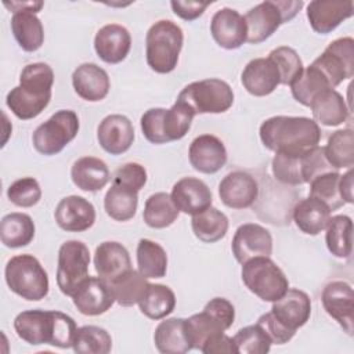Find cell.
<instances>
[{
  "label": "cell",
  "instance_id": "1",
  "mask_svg": "<svg viewBox=\"0 0 354 354\" xmlns=\"http://www.w3.org/2000/svg\"><path fill=\"white\" fill-rule=\"evenodd\" d=\"M260 140L272 152L300 155L317 147L321 140L319 124L307 116H272L260 126Z\"/></svg>",
  "mask_w": 354,
  "mask_h": 354
},
{
  "label": "cell",
  "instance_id": "2",
  "mask_svg": "<svg viewBox=\"0 0 354 354\" xmlns=\"http://www.w3.org/2000/svg\"><path fill=\"white\" fill-rule=\"evenodd\" d=\"M14 329L24 342L39 346L51 344L59 348H69L77 330L75 319L61 311L26 310L14 319Z\"/></svg>",
  "mask_w": 354,
  "mask_h": 354
},
{
  "label": "cell",
  "instance_id": "3",
  "mask_svg": "<svg viewBox=\"0 0 354 354\" xmlns=\"http://www.w3.org/2000/svg\"><path fill=\"white\" fill-rule=\"evenodd\" d=\"M54 84V71L44 62L28 64L21 75L19 84L6 97L10 111L21 120L39 116L50 104Z\"/></svg>",
  "mask_w": 354,
  "mask_h": 354
},
{
  "label": "cell",
  "instance_id": "4",
  "mask_svg": "<svg viewBox=\"0 0 354 354\" xmlns=\"http://www.w3.org/2000/svg\"><path fill=\"white\" fill-rule=\"evenodd\" d=\"M184 43L183 29L170 19L151 25L145 36V57L148 66L156 73H170L176 69Z\"/></svg>",
  "mask_w": 354,
  "mask_h": 354
},
{
  "label": "cell",
  "instance_id": "5",
  "mask_svg": "<svg viewBox=\"0 0 354 354\" xmlns=\"http://www.w3.org/2000/svg\"><path fill=\"white\" fill-rule=\"evenodd\" d=\"M10 290L29 301H39L48 295V275L33 254H17L4 268Z\"/></svg>",
  "mask_w": 354,
  "mask_h": 354
},
{
  "label": "cell",
  "instance_id": "6",
  "mask_svg": "<svg viewBox=\"0 0 354 354\" xmlns=\"http://www.w3.org/2000/svg\"><path fill=\"white\" fill-rule=\"evenodd\" d=\"M304 3L300 1H274L267 0L259 3L250 8L245 15V24L248 29L246 41L250 44H259L267 40L277 29L293 19L297 12L301 10Z\"/></svg>",
  "mask_w": 354,
  "mask_h": 354
},
{
  "label": "cell",
  "instance_id": "7",
  "mask_svg": "<svg viewBox=\"0 0 354 354\" xmlns=\"http://www.w3.org/2000/svg\"><path fill=\"white\" fill-rule=\"evenodd\" d=\"M245 286L263 301H275L289 289L285 272L270 257H254L242 264Z\"/></svg>",
  "mask_w": 354,
  "mask_h": 354
},
{
  "label": "cell",
  "instance_id": "8",
  "mask_svg": "<svg viewBox=\"0 0 354 354\" xmlns=\"http://www.w3.org/2000/svg\"><path fill=\"white\" fill-rule=\"evenodd\" d=\"M177 101L187 104L195 115L223 113L232 106L234 91L227 82L210 77L187 84L180 91Z\"/></svg>",
  "mask_w": 354,
  "mask_h": 354
},
{
  "label": "cell",
  "instance_id": "9",
  "mask_svg": "<svg viewBox=\"0 0 354 354\" xmlns=\"http://www.w3.org/2000/svg\"><path fill=\"white\" fill-rule=\"evenodd\" d=\"M79 127L76 112L59 109L36 127L32 136L33 147L41 155H57L77 136Z\"/></svg>",
  "mask_w": 354,
  "mask_h": 354
},
{
  "label": "cell",
  "instance_id": "10",
  "mask_svg": "<svg viewBox=\"0 0 354 354\" xmlns=\"http://www.w3.org/2000/svg\"><path fill=\"white\" fill-rule=\"evenodd\" d=\"M90 252L86 243L77 239L65 241L58 250L57 285L65 296L76 292L79 285L88 277Z\"/></svg>",
  "mask_w": 354,
  "mask_h": 354
},
{
  "label": "cell",
  "instance_id": "11",
  "mask_svg": "<svg viewBox=\"0 0 354 354\" xmlns=\"http://www.w3.org/2000/svg\"><path fill=\"white\" fill-rule=\"evenodd\" d=\"M330 83L332 88L354 75V40L350 36L339 37L328 44L319 57L313 61Z\"/></svg>",
  "mask_w": 354,
  "mask_h": 354
},
{
  "label": "cell",
  "instance_id": "12",
  "mask_svg": "<svg viewBox=\"0 0 354 354\" xmlns=\"http://www.w3.org/2000/svg\"><path fill=\"white\" fill-rule=\"evenodd\" d=\"M231 250L241 264L254 257H270L272 253L271 232L260 224L245 223L236 228Z\"/></svg>",
  "mask_w": 354,
  "mask_h": 354
},
{
  "label": "cell",
  "instance_id": "13",
  "mask_svg": "<svg viewBox=\"0 0 354 354\" xmlns=\"http://www.w3.org/2000/svg\"><path fill=\"white\" fill-rule=\"evenodd\" d=\"M321 300L328 315L351 336L354 330V292L351 285L346 281H332L324 288Z\"/></svg>",
  "mask_w": 354,
  "mask_h": 354
},
{
  "label": "cell",
  "instance_id": "14",
  "mask_svg": "<svg viewBox=\"0 0 354 354\" xmlns=\"http://www.w3.org/2000/svg\"><path fill=\"white\" fill-rule=\"evenodd\" d=\"M72 301L80 314L95 317L106 313L115 303V297L105 279L88 275L72 295Z\"/></svg>",
  "mask_w": 354,
  "mask_h": 354
},
{
  "label": "cell",
  "instance_id": "15",
  "mask_svg": "<svg viewBox=\"0 0 354 354\" xmlns=\"http://www.w3.org/2000/svg\"><path fill=\"white\" fill-rule=\"evenodd\" d=\"M224 142L213 134H202L192 140L188 149L191 166L203 174H214L227 163Z\"/></svg>",
  "mask_w": 354,
  "mask_h": 354
},
{
  "label": "cell",
  "instance_id": "16",
  "mask_svg": "<svg viewBox=\"0 0 354 354\" xmlns=\"http://www.w3.org/2000/svg\"><path fill=\"white\" fill-rule=\"evenodd\" d=\"M218 196L227 207L236 210L248 209L259 196V184L249 173L235 170L220 181Z\"/></svg>",
  "mask_w": 354,
  "mask_h": 354
},
{
  "label": "cell",
  "instance_id": "17",
  "mask_svg": "<svg viewBox=\"0 0 354 354\" xmlns=\"http://www.w3.org/2000/svg\"><path fill=\"white\" fill-rule=\"evenodd\" d=\"M54 218L58 227L66 232H83L95 223V209L86 198L69 195L58 202Z\"/></svg>",
  "mask_w": 354,
  "mask_h": 354
},
{
  "label": "cell",
  "instance_id": "18",
  "mask_svg": "<svg viewBox=\"0 0 354 354\" xmlns=\"http://www.w3.org/2000/svg\"><path fill=\"white\" fill-rule=\"evenodd\" d=\"M210 33L220 47L225 50L239 48L248 37L245 18L236 10L223 7L212 17Z\"/></svg>",
  "mask_w": 354,
  "mask_h": 354
},
{
  "label": "cell",
  "instance_id": "19",
  "mask_svg": "<svg viewBox=\"0 0 354 354\" xmlns=\"http://www.w3.org/2000/svg\"><path fill=\"white\" fill-rule=\"evenodd\" d=\"M307 19L314 32L328 35L354 12L351 0H314L307 6Z\"/></svg>",
  "mask_w": 354,
  "mask_h": 354
},
{
  "label": "cell",
  "instance_id": "20",
  "mask_svg": "<svg viewBox=\"0 0 354 354\" xmlns=\"http://www.w3.org/2000/svg\"><path fill=\"white\" fill-rule=\"evenodd\" d=\"M97 140L101 148L111 155H122L134 141L131 120L119 113L105 116L97 127Z\"/></svg>",
  "mask_w": 354,
  "mask_h": 354
},
{
  "label": "cell",
  "instance_id": "21",
  "mask_svg": "<svg viewBox=\"0 0 354 354\" xmlns=\"http://www.w3.org/2000/svg\"><path fill=\"white\" fill-rule=\"evenodd\" d=\"M271 313L283 326L296 332L310 319L311 300L306 292L289 288L282 297L272 301Z\"/></svg>",
  "mask_w": 354,
  "mask_h": 354
},
{
  "label": "cell",
  "instance_id": "22",
  "mask_svg": "<svg viewBox=\"0 0 354 354\" xmlns=\"http://www.w3.org/2000/svg\"><path fill=\"white\" fill-rule=\"evenodd\" d=\"M130 32L119 24H108L98 29L94 37V50L100 59L106 64H119L130 53Z\"/></svg>",
  "mask_w": 354,
  "mask_h": 354
},
{
  "label": "cell",
  "instance_id": "23",
  "mask_svg": "<svg viewBox=\"0 0 354 354\" xmlns=\"http://www.w3.org/2000/svg\"><path fill=\"white\" fill-rule=\"evenodd\" d=\"M171 199L180 212L198 214L212 206L213 196L207 184L196 177H183L171 188Z\"/></svg>",
  "mask_w": 354,
  "mask_h": 354
},
{
  "label": "cell",
  "instance_id": "24",
  "mask_svg": "<svg viewBox=\"0 0 354 354\" xmlns=\"http://www.w3.org/2000/svg\"><path fill=\"white\" fill-rule=\"evenodd\" d=\"M72 86L82 100L97 102L108 95L111 82L105 69L94 62H84L73 71Z\"/></svg>",
  "mask_w": 354,
  "mask_h": 354
},
{
  "label": "cell",
  "instance_id": "25",
  "mask_svg": "<svg viewBox=\"0 0 354 354\" xmlns=\"http://www.w3.org/2000/svg\"><path fill=\"white\" fill-rule=\"evenodd\" d=\"M241 82L243 88L254 97H266L281 84L279 72L268 57L249 61L242 71Z\"/></svg>",
  "mask_w": 354,
  "mask_h": 354
},
{
  "label": "cell",
  "instance_id": "26",
  "mask_svg": "<svg viewBox=\"0 0 354 354\" xmlns=\"http://www.w3.org/2000/svg\"><path fill=\"white\" fill-rule=\"evenodd\" d=\"M94 267L98 277L109 283L119 275L131 270L129 250L116 241H105L95 249Z\"/></svg>",
  "mask_w": 354,
  "mask_h": 354
},
{
  "label": "cell",
  "instance_id": "27",
  "mask_svg": "<svg viewBox=\"0 0 354 354\" xmlns=\"http://www.w3.org/2000/svg\"><path fill=\"white\" fill-rule=\"evenodd\" d=\"M71 178L73 184L87 192L101 191L111 180L106 163L95 156H83L73 162L71 167Z\"/></svg>",
  "mask_w": 354,
  "mask_h": 354
},
{
  "label": "cell",
  "instance_id": "28",
  "mask_svg": "<svg viewBox=\"0 0 354 354\" xmlns=\"http://www.w3.org/2000/svg\"><path fill=\"white\" fill-rule=\"evenodd\" d=\"M156 348L163 354H184L192 350L189 343L185 318H165L153 333Z\"/></svg>",
  "mask_w": 354,
  "mask_h": 354
},
{
  "label": "cell",
  "instance_id": "29",
  "mask_svg": "<svg viewBox=\"0 0 354 354\" xmlns=\"http://www.w3.org/2000/svg\"><path fill=\"white\" fill-rule=\"evenodd\" d=\"M330 209L321 201L308 196L293 207V221L307 235H318L328 225Z\"/></svg>",
  "mask_w": 354,
  "mask_h": 354
},
{
  "label": "cell",
  "instance_id": "30",
  "mask_svg": "<svg viewBox=\"0 0 354 354\" xmlns=\"http://www.w3.org/2000/svg\"><path fill=\"white\" fill-rule=\"evenodd\" d=\"M314 120L328 127H335L344 123L350 109L343 95L335 88L321 93L310 105Z\"/></svg>",
  "mask_w": 354,
  "mask_h": 354
},
{
  "label": "cell",
  "instance_id": "31",
  "mask_svg": "<svg viewBox=\"0 0 354 354\" xmlns=\"http://www.w3.org/2000/svg\"><path fill=\"white\" fill-rule=\"evenodd\" d=\"M11 32L24 51H37L44 41V29L41 21L30 11L12 14Z\"/></svg>",
  "mask_w": 354,
  "mask_h": 354
},
{
  "label": "cell",
  "instance_id": "32",
  "mask_svg": "<svg viewBox=\"0 0 354 354\" xmlns=\"http://www.w3.org/2000/svg\"><path fill=\"white\" fill-rule=\"evenodd\" d=\"M35 223L26 213H10L1 218L0 238L4 246L18 249L29 245L35 238Z\"/></svg>",
  "mask_w": 354,
  "mask_h": 354
},
{
  "label": "cell",
  "instance_id": "33",
  "mask_svg": "<svg viewBox=\"0 0 354 354\" xmlns=\"http://www.w3.org/2000/svg\"><path fill=\"white\" fill-rule=\"evenodd\" d=\"M138 307L149 319H163L173 313L176 307V295L167 285L148 283L138 301Z\"/></svg>",
  "mask_w": 354,
  "mask_h": 354
},
{
  "label": "cell",
  "instance_id": "34",
  "mask_svg": "<svg viewBox=\"0 0 354 354\" xmlns=\"http://www.w3.org/2000/svg\"><path fill=\"white\" fill-rule=\"evenodd\" d=\"M228 217L216 207H207L203 212L194 214L191 228L194 235L206 243H213L223 239L228 231Z\"/></svg>",
  "mask_w": 354,
  "mask_h": 354
},
{
  "label": "cell",
  "instance_id": "35",
  "mask_svg": "<svg viewBox=\"0 0 354 354\" xmlns=\"http://www.w3.org/2000/svg\"><path fill=\"white\" fill-rule=\"evenodd\" d=\"M330 88H332V86L328 82V79L313 64L308 65L307 68H303L301 73L290 84V91H292L293 98L304 106H310L311 102L321 93L330 90Z\"/></svg>",
  "mask_w": 354,
  "mask_h": 354
},
{
  "label": "cell",
  "instance_id": "36",
  "mask_svg": "<svg viewBox=\"0 0 354 354\" xmlns=\"http://www.w3.org/2000/svg\"><path fill=\"white\" fill-rule=\"evenodd\" d=\"M178 213L180 210L171 199V195L155 192L145 201L142 218L148 227L160 230L171 225L177 220Z\"/></svg>",
  "mask_w": 354,
  "mask_h": 354
},
{
  "label": "cell",
  "instance_id": "37",
  "mask_svg": "<svg viewBox=\"0 0 354 354\" xmlns=\"http://www.w3.org/2000/svg\"><path fill=\"white\" fill-rule=\"evenodd\" d=\"M325 242L328 250L339 259H347L353 250V221L346 214L329 218L326 225Z\"/></svg>",
  "mask_w": 354,
  "mask_h": 354
},
{
  "label": "cell",
  "instance_id": "38",
  "mask_svg": "<svg viewBox=\"0 0 354 354\" xmlns=\"http://www.w3.org/2000/svg\"><path fill=\"white\" fill-rule=\"evenodd\" d=\"M137 206L138 192L112 183L104 198V209L111 218L116 221H127L136 216Z\"/></svg>",
  "mask_w": 354,
  "mask_h": 354
},
{
  "label": "cell",
  "instance_id": "39",
  "mask_svg": "<svg viewBox=\"0 0 354 354\" xmlns=\"http://www.w3.org/2000/svg\"><path fill=\"white\" fill-rule=\"evenodd\" d=\"M138 271L147 278H163L167 272L166 250L155 241L142 238L137 245Z\"/></svg>",
  "mask_w": 354,
  "mask_h": 354
},
{
  "label": "cell",
  "instance_id": "40",
  "mask_svg": "<svg viewBox=\"0 0 354 354\" xmlns=\"http://www.w3.org/2000/svg\"><path fill=\"white\" fill-rule=\"evenodd\" d=\"M148 283L149 282L140 271L131 268L111 281L109 286L112 289L115 301L119 306L131 307L134 304H138Z\"/></svg>",
  "mask_w": 354,
  "mask_h": 354
},
{
  "label": "cell",
  "instance_id": "41",
  "mask_svg": "<svg viewBox=\"0 0 354 354\" xmlns=\"http://www.w3.org/2000/svg\"><path fill=\"white\" fill-rule=\"evenodd\" d=\"M328 162L336 169H351L354 165V134L351 129L332 133L324 147Z\"/></svg>",
  "mask_w": 354,
  "mask_h": 354
},
{
  "label": "cell",
  "instance_id": "42",
  "mask_svg": "<svg viewBox=\"0 0 354 354\" xmlns=\"http://www.w3.org/2000/svg\"><path fill=\"white\" fill-rule=\"evenodd\" d=\"M72 348L79 354H108L112 348V337L101 326L84 325L77 328Z\"/></svg>",
  "mask_w": 354,
  "mask_h": 354
},
{
  "label": "cell",
  "instance_id": "43",
  "mask_svg": "<svg viewBox=\"0 0 354 354\" xmlns=\"http://www.w3.org/2000/svg\"><path fill=\"white\" fill-rule=\"evenodd\" d=\"M194 116V111L181 101H176L169 109L165 108L162 118V131L166 142L181 140L191 129Z\"/></svg>",
  "mask_w": 354,
  "mask_h": 354
},
{
  "label": "cell",
  "instance_id": "44",
  "mask_svg": "<svg viewBox=\"0 0 354 354\" xmlns=\"http://www.w3.org/2000/svg\"><path fill=\"white\" fill-rule=\"evenodd\" d=\"M185 328L189 343L192 348L196 350H201L210 336L227 330L217 318L205 310L191 315L189 318H185Z\"/></svg>",
  "mask_w": 354,
  "mask_h": 354
},
{
  "label": "cell",
  "instance_id": "45",
  "mask_svg": "<svg viewBox=\"0 0 354 354\" xmlns=\"http://www.w3.org/2000/svg\"><path fill=\"white\" fill-rule=\"evenodd\" d=\"M339 171H329L315 177L310 183V196L324 202L330 212L344 205L339 192Z\"/></svg>",
  "mask_w": 354,
  "mask_h": 354
},
{
  "label": "cell",
  "instance_id": "46",
  "mask_svg": "<svg viewBox=\"0 0 354 354\" xmlns=\"http://www.w3.org/2000/svg\"><path fill=\"white\" fill-rule=\"evenodd\" d=\"M236 351L241 354H266L271 348V339L266 330L256 322L241 328L232 337Z\"/></svg>",
  "mask_w": 354,
  "mask_h": 354
},
{
  "label": "cell",
  "instance_id": "47",
  "mask_svg": "<svg viewBox=\"0 0 354 354\" xmlns=\"http://www.w3.org/2000/svg\"><path fill=\"white\" fill-rule=\"evenodd\" d=\"M268 58L275 64L279 72L281 84L283 86H290L304 68L301 58L299 57L296 50L288 46H281L274 48L268 54Z\"/></svg>",
  "mask_w": 354,
  "mask_h": 354
},
{
  "label": "cell",
  "instance_id": "48",
  "mask_svg": "<svg viewBox=\"0 0 354 354\" xmlns=\"http://www.w3.org/2000/svg\"><path fill=\"white\" fill-rule=\"evenodd\" d=\"M301 155H290L283 152H275L271 170L274 177L288 185H301L306 184L301 170Z\"/></svg>",
  "mask_w": 354,
  "mask_h": 354
},
{
  "label": "cell",
  "instance_id": "49",
  "mask_svg": "<svg viewBox=\"0 0 354 354\" xmlns=\"http://www.w3.org/2000/svg\"><path fill=\"white\" fill-rule=\"evenodd\" d=\"M7 198L15 206L32 207L41 198L40 184L33 177L18 178L7 188Z\"/></svg>",
  "mask_w": 354,
  "mask_h": 354
},
{
  "label": "cell",
  "instance_id": "50",
  "mask_svg": "<svg viewBox=\"0 0 354 354\" xmlns=\"http://www.w3.org/2000/svg\"><path fill=\"white\" fill-rule=\"evenodd\" d=\"M301 170L304 183H311L315 177L329 173V171H339L336 170L326 159L324 147H314L301 155Z\"/></svg>",
  "mask_w": 354,
  "mask_h": 354
},
{
  "label": "cell",
  "instance_id": "51",
  "mask_svg": "<svg viewBox=\"0 0 354 354\" xmlns=\"http://www.w3.org/2000/svg\"><path fill=\"white\" fill-rule=\"evenodd\" d=\"M112 183L138 192L147 183V170L140 163L129 162L116 169Z\"/></svg>",
  "mask_w": 354,
  "mask_h": 354
},
{
  "label": "cell",
  "instance_id": "52",
  "mask_svg": "<svg viewBox=\"0 0 354 354\" xmlns=\"http://www.w3.org/2000/svg\"><path fill=\"white\" fill-rule=\"evenodd\" d=\"M165 108H151L145 111L141 116L140 124L144 137L152 144H166L162 131V118Z\"/></svg>",
  "mask_w": 354,
  "mask_h": 354
},
{
  "label": "cell",
  "instance_id": "53",
  "mask_svg": "<svg viewBox=\"0 0 354 354\" xmlns=\"http://www.w3.org/2000/svg\"><path fill=\"white\" fill-rule=\"evenodd\" d=\"M257 324L266 330V333L268 335V337L271 339L272 344H285L288 343L296 332L288 329L286 326H283L274 315L271 311L263 314L259 317Z\"/></svg>",
  "mask_w": 354,
  "mask_h": 354
},
{
  "label": "cell",
  "instance_id": "54",
  "mask_svg": "<svg viewBox=\"0 0 354 354\" xmlns=\"http://www.w3.org/2000/svg\"><path fill=\"white\" fill-rule=\"evenodd\" d=\"M203 310L217 318L225 329H230L232 326L235 319V307L230 300L224 297H214L206 303Z\"/></svg>",
  "mask_w": 354,
  "mask_h": 354
},
{
  "label": "cell",
  "instance_id": "55",
  "mask_svg": "<svg viewBox=\"0 0 354 354\" xmlns=\"http://www.w3.org/2000/svg\"><path fill=\"white\" fill-rule=\"evenodd\" d=\"M201 351L205 354H223V353L235 354V353H238L232 337H230L224 332L210 336L202 346Z\"/></svg>",
  "mask_w": 354,
  "mask_h": 354
},
{
  "label": "cell",
  "instance_id": "56",
  "mask_svg": "<svg viewBox=\"0 0 354 354\" xmlns=\"http://www.w3.org/2000/svg\"><path fill=\"white\" fill-rule=\"evenodd\" d=\"M210 3L207 1H170L173 12L184 21H194L199 18Z\"/></svg>",
  "mask_w": 354,
  "mask_h": 354
},
{
  "label": "cell",
  "instance_id": "57",
  "mask_svg": "<svg viewBox=\"0 0 354 354\" xmlns=\"http://www.w3.org/2000/svg\"><path fill=\"white\" fill-rule=\"evenodd\" d=\"M339 192L344 203H353V170L348 169L339 178Z\"/></svg>",
  "mask_w": 354,
  "mask_h": 354
},
{
  "label": "cell",
  "instance_id": "58",
  "mask_svg": "<svg viewBox=\"0 0 354 354\" xmlns=\"http://www.w3.org/2000/svg\"><path fill=\"white\" fill-rule=\"evenodd\" d=\"M3 4H4V7H7L10 11H12V14H15V12H22V11H30V12L36 14V12H39V11L43 8V6H44L43 1H11V3L4 1Z\"/></svg>",
  "mask_w": 354,
  "mask_h": 354
}]
</instances>
